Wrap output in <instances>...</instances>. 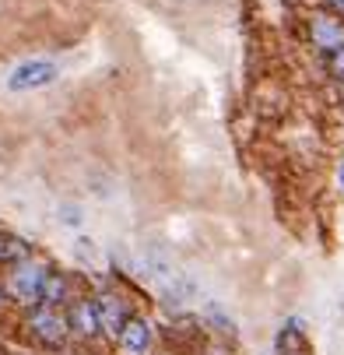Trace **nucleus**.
Listing matches in <instances>:
<instances>
[{"label":"nucleus","instance_id":"nucleus-1","mask_svg":"<svg viewBox=\"0 0 344 355\" xmlns=\"http://www.w3.org/2000/svg\"><path fill=\"white\" fill-rule=\"evenodd\" d=\"M46 278H49V268L42 261H21L15 264L11 278H8V292L15 302L21 306H42V288H46Z\"/></svg>","mask_w":344,"mask_h":355},{"label":"nucleus","instance_id":"nucleus-2","mask_svg":"<svg viewBox=\"0 0 344 355\" xmlns=\"http://www.w3.org/2000/svg\"><path fill=\"white\" fill-rule=\"evenodd\" d=\"M28 331H32L42 345L60 348V345L67 341L71 324H67V317H60V310H53V306H39V310L28 317Z\"/></svg>","mask_w":344,"mask_h":355},{"label":"nucleus","instance_id":"nucleus-3","mask_svg":"<svg viewBox=\"0 0 344 355\" xmlns=\"http://www.w3.org/2000/svg\"><path fill=\"white\" fill-rule=\"evenodd\" d=\"M95 302H98V320H102V331H106V334H113V338H120V334H123V327L130 324L127 299H123V295L106 292V295H98Z\"/></svg>","mask_w":344,"mask_h":355},{"label":"nucleus","instance_id":"nucleus-4","mask_svg":"<svg viewBox=\"0 0 344 355\" xmlns=\"http://www.w3.org/2000/svg\"><path fill=\"white\" fill-rule=\"evenodd\" d=\"M57 78V67L53 64H46V60H32V64H21L11 71L8 78V88L11 92H25V88H42Z\"/></svg>","mask_w":344,"mask_h":355},{"label":"nucleus","instance_id":"nucleus-5","mask_svg":"<svg viewBox=\"0 0 344 355\" xmlns=\"http://www.w3.org/2000/svg\"><path fill=\"white\" fill-rule=\"evenodd\" d=\"M67 324H71V331L78 338L98 334V331H102V320H98V302L95 299H78L71 306V313H67Z\"/></svg>","mask_w":344,"mask_h":355},{"label":"nucleus","instance_id":"nucleus-6","mask_svg":"<svg viewBox=\"0 0 344 355\" xmlns=\"http://www.w3.org/2000/svg\"><path fill=\"white\" fill-rule=\"evenodd\" d=\"M309 32H313V42L323 49V53H337V49H344V25L337 18L316 15L313 25H309Z\"/></svg>","mask_w":344,"mask_h":355},{"label":"nucleus","instance_id":"nucleus-7","mask_svg":"<svg viewBox=\"0 0 344 355\" xmlns=\"http://www.w3.org/2000/svg\"><path fill=\"white\" fill-rule=\"evenodd\" d=\"M278 355H313L309 341H306V331L299 320H288L281 331H278Z\"/></svg>","mask_w":344,"mask_h":355},{"label":"nucleus","instance_id":"nucleus-8","mask_svg":"<svg viewBox=\"0 0 344 355\" xmlns=\"http://www.w3.org/2000/svg\"><path fill=\"white\" fill-rule=\"evenodd\" d=\"M152 324H147L144 317H130V324L123 327V334H120V345L127 348V352H134V355H144L147 348H152Z\"/></svg>","mask_w":344,"mask_h":355},{"label":"nucleus","instance_id":"nucleus-9","mask_svg":"<svg viewBox=\"0 0 344 355\" xmlns=\"http://www.w3.org/2000/svg\"><path fill=\"white\" fill-rule=\"evenodd\" d=\"M0 261H4V264H21V261H28V246H25L18 236L4 232V229H0Z\"/></svg>","mask_w":344,"mask_h":355},{"label":"nucleus","instance_id":"nucleus-10","mask_svg":"<svg viewBox=\"0 0 344 355\" xmlns=\"http://www.w3.org/2000/svg\"><path fill=\"white\" fill-rule=\"evenodd\" d=\"M64 299H67V278L57 275V271H49L46 288H42V306H53V310H57Z\"/></svg>","mask_w":344,"mask_h":355},{"label":"nucleus","instance_id":"nucleus-11","mask_svg":"<svg viewBox=\"0 0 344 355\" xmlns=\"http://www.w3.org/2000/svg\"><path fill=\"white\" fill-rule=\"evenodd\" d=\"M327 67H330L334 78L344 81V49H337V53H327Z\"/></svg>","mask_w":344,"mask_h":355},{"label":"nucleus","instance_id":"nucleus-12","mask_svg":"<svg viewBox=\"0 0 344 355\" xmlns=\"http://www.w3.org/2000/svg\"><path fill=\"white\" fill-rule=\"evenodd\" d=\"M330 8H334L337 15H344V0H330Z\"/></svg>","mask_w":344,"mask_h":355},{"label":"nucleus","instance_id":"nucleus-13","mask_svg":"<svg viewBox=\"0 0 344 355\" xmlns=\"http://www.w3.org/2000/svg\"><path fill=\"white\" fill-rule=\"evenodd\" d=\"M341 183H344V166H341Z\"/></svg>","mask_w":344,"mask_h":355}]
</instances>
